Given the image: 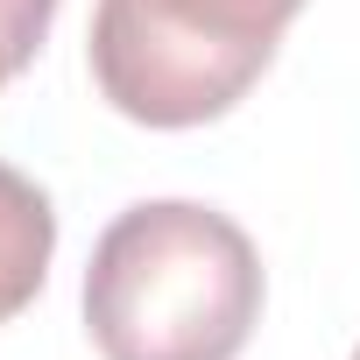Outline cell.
<instances>
[{
    "mask_svg": "<svg viewBox=\"0 0 360 360\" xmlns=\"http://www.w3.org/2000/svg\"><path fill=\"white\" fill-rule=\"evenodd\" d=\"M255 325L262 255L212 205H127L85 262V332L99 360H240Z\"/></svg>",
    "mask_w": 360,
    "mask_h": 360,
    "instance_id": "1",
    "label": "cell"
},
{
    "mask_svg": "<svg viewBox=\"0 0 360 360\" xmlns=\"http://www.w3.org/2000/svg\"><path fill=\"white\" fill-rule=\"evenodd\" d=\"M304 0H99L92 78L141 127H205L248 99Z\"/></svg>",
    "mask_w": 360,
    "mask_h": 360,
    "instance_id": "2",
    "label": "cell"
},
{
    "mask_svg": "<svg viewBox=\"0 0 360 360\" xmlns=\"http://www.w3.org/2000/svg\"><path fill=\"white\" fill-rule=\"evenodd\" d=\"M50 255H57V212L43 184H29L15 162H0V325L43 297Z\"/></svg>",
    "mask_w": 360,
    "mask_h": 360,
    "instance_id": "3",
    "label": "cell"
},
{
    "mask_svg": "<svg viewBox=\"0 0 360 360\" xmlns=\"http://www.w3.org/2000/svg\"><path fill=\"white\" fill-rule=\"evenodd\" d=\"M57 22V0H0V85L22 78Z\"/></svg>",
    "mask_w": 360,
    "mask_h": 360,
    "instance_id": "4",
    "label": "cell"
},
{
    "mask_svg": "<svg viewBox=\"0 0 360 360\" xmlns=\"http://www.w3.org/2000/svg\"><path fill=\"white\" fill-rule=\"evenodd\" d=\"M353 360H360V346H353Z\"/></svg>",
    "mask_w": 360,
    "mask_h": 360,
    "instance_id": "5",
    "label": "cell"
}]
</instances>
